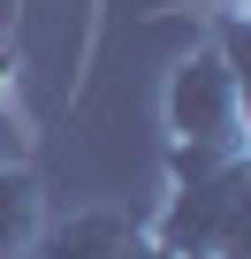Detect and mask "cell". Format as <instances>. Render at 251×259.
<instances>
[{"mask_svg": "<svg viewBox=\"0 0 251 259\" xmlns=\"http://www.w3.org/2000/svg\"><path fill=\"white\" fill-rule=\"evenodd\" d=\"M16 84H23V46H16L8 23H0V107H16Z\"/></svg>", "mask_w": 251, "mask_h": 259, "instance_id": "5", "label": "cell"}, {"mask_svg": "<svg viewBox=\"0 0 251 259\" xmlns=\"http://www.w3.org/2000/svg\"><path fill=\"white\" fill-rule=\"evenodd\" d=\"M168 145L183 153H251V99H243V23L190 38L160 84Z\"/></svg>", "mask_w": 251, "mask_h": 259, "instance_id": "1", "label": "cell"}, {"mask_svg": "<svg viewBox=\"0 0 251 259\" xmlns=\"http://www.w3.org/2000/svg\"><path fill=\"white\" fill-rule=\"evenodd\" d=\"M46 221V176L31 160H0V259H31Z\"/></svg>", "mask_w": 251, "mask_h": 259, "instance_id": "4", "label": "cell"}, {"mask_svg": "<svg viewBox=\"0 0 251 259\" xmlns=\"http://www.w3.org/2000/svg\"><path fill=\"white\" fill-rule=\"evenodd\" d=\"M251 153H183L168 145V198L145 221L168 259H243Z\"/></svg>", "mask_w": 251, "mask_h": 259, "instance_id": "2", "label": "cell"}, {"mask_svg": "<svg viewBox=\"0 0 251 259\" xmlns=\"http://www.w3.org/2000/svg\"><path fill=\"white\" fill-rule=\"evenodd\" d=\"M31 259H168V251H160L153 229L130 221V213H114V206H76V213L46 221V236H38Z\"/></svg>", "mask_w": 251, "mask_h": 259, "instance_id": "3", "label": "cell"}]
</instances>
